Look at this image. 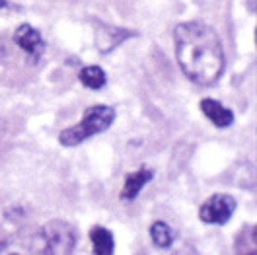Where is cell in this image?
Segmentation results:
<instances>
[{"instance_id":"cell-1","label":"cell","mask_w":257,"mask_h":255,"mask_svg":"<svg viewBox=\"0 0 257 255\" xmlns=\"http://www.w3.org/2000/svg\"><path fill=\"white\" fill-rule=\"evenodd\" d=\"M176 57L183 74L199 86H212L222 76L224 51L218 33L203 22L179 24L174 30Z\"/></svg>"},{"instance_id":"cell-2","label":"cell","mask_w":257,"mask_h":255,"mask_svg":"<svg viewBox=\"0 0 257 255\" xmlns=\"http://www.w3.org/2000/svg\"><path fill=\"white\" fill-rule=\"evenodd\" d=\"M115 121V109L109 105H94L84 111V117L78 125L64 129L59 137V143L63 146H78L90 137H96L99 133L107 131Z\"/></svg>"},{"instance_id":"cell-3","label":"cell","mask_w":257,"mask_h":255,"mask_svg":"<svg viewBox=\"0 0 257 255\" xmlns=\"http://www.w3.org/2000/svg\"><path fill=\"white\" fill-rule=\"evenodd\" d=\"M76 245V230L64 220H51L39 228L32 243V251L39 253H70Z\"/></svg>"},{"instance_id":"cell-4","label":"cell","mask_w":257,"mask_h":255,"mask_svg":"<svg viewBox=\"0 0 257 255\" xmlns=\"http://www.w3.org/2000/svg\"><path fill=\"white\" fill-rule=\"evenodd\" d=\"M236 210V201L230 195H212L201 207L199 216L207 224H226Z\"/></svg>"},{"instance_id":"cell-5","label":"cell","mask_w":257,"mask_h":255,"mask_svg":"<svg viewBox=\"0 0 257 255\" xmlns=\"http://www.w3.org/2000/svg\"><path fill=\"white\" fill-rule=\"evenodd\" d=\"M14 41L18 43V47L22 51H26L30 57H33L35 61L45 53V41L41 37V33L35 28H32L30 24H22L14 33Z\"/></svg>"},{"instance_id":"cell-6","label":"cell","mask_w":257,"mask_h":255,"mask_svg":"<svg viewBox=\"0 0 257 255\" xmlns=\"http://www.w3.org/2000/svg\"><path fill=\"white\" fill-rule=\"evenodd\" d=\"M201 111L209 117L212 125H216V127H220V129L230 127V125L234 123V113L230 111L228 107H224L222 103H218L216 99L205 97V99L201 101Z\"/></svg>"},{"instance_id":"cell-7","label":"cell","mask_w":257,"mask_h":255,"mask_svg":"<svg viewBox=\"0 0 257 255\" xmlns=\"http://www.w3.org/2000/svg\"><path fill=\"white\" fill-rule=\"evenodd\" d=\"M154 172L148 170V168H141L139 172H133L125 177V185H123V191H121V199L123 201H133L139 193L143 191L148 181H152Z\"/></svg>"},{"instance_id":"cell-8","label":"cell","mask_w":257,"mask_h":255,"mask_svg":"<svg viewBox=\"0 0 257 255\" xmlns=\"http://www.w3.org/2000/svg\"><path fill=\"white\" fill-rule=\"evenodd\" d=\"M90 238L94 243V251L97 255H111L115 249V241H113V234L109 230L101 228V226H94L90 230Z\"/></svg>"},{"instance_id":"cell-9","label":"cell","mask_w":257,"mask_h":255,"mask_svg":"<svg viewBox=\"0 0 257 255\" xmlns=\"http://www.w3.org/2000/svg\"><path fill=\"white\" fill-rule=\"evenodd\" d=\"M80 82L86 86V88H90V90H99V88H103L105 86V72H103V68L101 66H97V64H92V66H84L80 70Z\"/></svg>"},{"instance_id":"cell-10","label":"cell","mask_w":257,"mask_h":255,"mask_svg":"<svg viewBox=\"0 0 257 255\" xmlns=\"http://www.w3.org/2000/svg\"><path fill=\"white\" fill-rule=\"evenodd\" d=\"M150 236H152V241H154L158 247H170V245L174 243V232H172V228L166 222L152 224Z\"/></svg>"},{"instance_id":"cell-11","label":"cell","mask_w":257,"mask_h":255,"mask_svg":"<svg viewBox=\"0 0 257 255\" xmlns=\"http://www.w3.org/2000/svg\"><path fill=\"white\" fill-rule=\"evenodd\" d=\"M0 8H6V0H0Z\"/></svg>"}]
</instances>
